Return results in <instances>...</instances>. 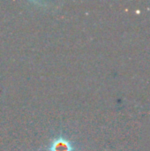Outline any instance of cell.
I'll list each match as a JSON object with an SVG mask.
<instances>
[{
	"instance_id": "obj_1",
	"label": "cell",
	"mask_w": 150,
	"mask_h": 151,
	"mask_svg": "<svg viewBox=\"0 0 150 151\" xmlns=\"http://www.w3.org/2000/svg\"><path fill=\"white\" fill-rule=\"evenodd\" d=\"M74 150L72 142L61 136L53 140L49 147V151H74Z\"/></svg>"
}]
</instances>
